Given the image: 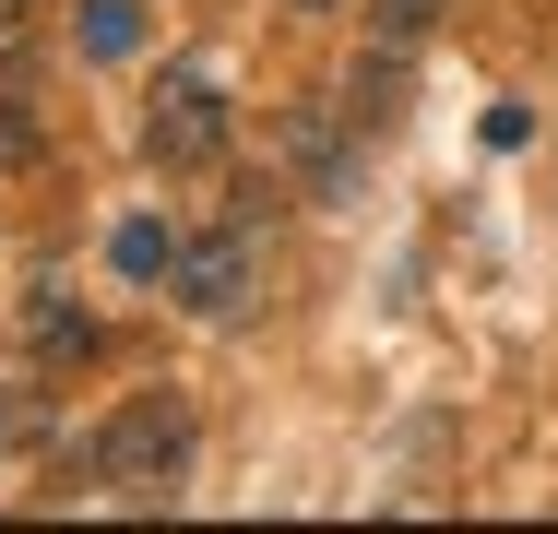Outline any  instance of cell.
Here are the masks:
<instances>
[{
    "instance_id": "6da1fadb",
    "label": "cell",
    "mask_w": 558,
    "mask_h": 534,
    "mask_svg": "<svg viewBox=\"0 0 558 534\" xmlns=\"http://www.w3.org/2000/svg\"><path fill=\"white\" fill-rule=\"evenodd\" d=\"M179 475H191V404H179V392H131V404L96 427V487L167 499Z\"/></svg>"
},
{
    "instance_id": "277c9868",
    "label": "cell",
    "mask_w": 558,
    "mask_h": 534,
    "mask_svg": "<svg viewBox=\"0 0 558 534\" xmlns=\"http://www.w3.org/2000/svg\"><path fill=\"white\" fill-rule=\"evenodd\" d=\"M108 262H119V274H131V286H155V274L179 262V238H167L155 214H131V226H119V238H108Z\"/></svg>"
},
{
    "instance_id": "5b68a950",
    "label": "cell",
    "mask_w": 558,
    "mask_h": 534,
    "mask_svg": "<svg viewBox=\"0 0 558 534\" xmlns=\"http://www.w3.org/2000/svg\"><path fill=\"white\" fill-rule=\"evenodd\" d=\"M72 12H84V48L96 60H131L143 48V0H72Z\"/></svg>"
},
{
    "instance_id": "7a4b0ae2",
    "label": "cell",
    "mask_w": 558,
    "mask_h": 534,
    "mask_svg": "<svg viewBox=\"0 0 558 534\" xmlns=\"http://www.w3.org/2000/svg\"><path fill=\"white\" fill-rule=\"evenodd\" d=\"M250 286H262L250 226H191V238H179V262H167V298H179L191 320H238V310H250Z\"/></svg>"
},
{
    "instance_id": "3957f363",
    "label": "cell",
    "mask_w": 558,
    "mask_h": 534,
    "mask_svg": "<svg viewBox=\"0 0 558 534\" xmlns=\"http://www.w3.org/2000/svg\"><path fill=\"white\" fill-rule=\"evenodd\" d=\"M143 155H155L167 179H191V167L226 155V96L203 84V72H167V84H155V107H143Z\"/></svg>"
},
{
    "instance_id": "9c48e42d",
    "label": "cell",
    "mask_w": 558,
    "mask_h": 534,
    "mask_svg": "<svg viewBox=\"0 0 558 534\" xmlns=\"http://www.w3.org/2000/svg\"><path fill=\"white\" fill-rule=\"evenodd\" d=\"M310 12H322V0H310Z\"/></svg>"
},
{
    "instance_id": "ba28073f",
    "label": "cell",
    "mask_w": 558,
    "mask_h": 534,
    "mask_svg": "<svg viewBox=\"0 0 558 534\" xmlns=\"http://www.w3.org/2000/svg\"><path fill=\"white\" fill-rule=\"evenodd\" d=\"M12 12H24V0H0V24H12Z\"/></svg>"
},
{
    "instance_id": "52a82bcc",
    "label": "cell",
    "mask_w": 558,
    "mask_h": 534,
    "mask_svg": "<svg viewBox=\"0 0 558 534\" xmlns=\"http://www.w3.org/2000/svg\"><path fill=\"white\" fill-rule=\"evenodd\" d=\"M428 12H440V0H368V36H380V48H416Z\"/></svg>"
},
{
    "instance_id": "8992f818",
    "label": "cell",
    "mask_w": 558,
    "mask_h": 534,
    "mask_svg": "<svg viewBox=\"0 0 558 534\" xmlns=\"http://www.w3.org/2000/svg\"><path fill=\"white\" fill-rule=\"evenodd\" d=\"M24 332H36L48 356H84V344H96V320H84V310H60V298H36V320H24Z\"/></svg>"
}]
</instances>
